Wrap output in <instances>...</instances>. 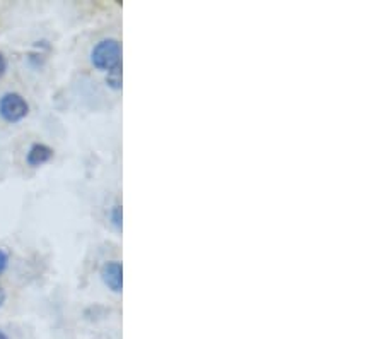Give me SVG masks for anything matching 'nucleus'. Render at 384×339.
I'll list each match as a JSON object with an SVG mask.
<instances>
[{
  "mask_svg": "<svg viewBox=\"0 0 384 339\" xmlns=\"http://www.w3.org/2000/svg\"><path fill=\"white\" fill-rule=\"evenodd\" d=\"M91 62L98 71L110 72L121 65V45L118 40L105 38L91 50Z\"/></svg>",
  "mask_w": 384,
  "mask_h": 339,
  "instance_id": "nucleus-1",
  "label": "nucleus"
},
{
  "mask_svg": "<svg viewBox=\"0 0 384 339\" xmlns=\"http://www.w3.org/2000/svg\"><path fill=\"white\" fill-rule=\"evenodd\" d=\"M31 112L29 101L17 91H7L0 97V119L6 124H19Z\"/></svg>",
  "mask_w": 384,
  "mask_h": 339,
  "instance_id": "nucleus-2",
  "label": "nucleus"
},
{
  "mask_svg": "<svg viewBox=\"0 0 384 339\" xmlns=\"http://www.w3.org/2000/svg\"><path fill=\"white\" fill-rule=\"evenodd\" d=\"M55 156V149L45 142H35L29 146L28 153H26V165L31 168H40L43 165L50 163Z\"/></svg>",
  "mask_w": 384,
  "mask_h": 339,
  "instance_id": "nucleus-3",
  "label": "nucleus"
},
{
  "mask_svg": "<svg viewBox=\"0 0 384 339\" xmlns=\"http://www.w3.org/2000/svg\"><path fill=\"white\" fill-rule=\"evenodd\" d=\"M101 279L113 293H120L123 288V267L118 261H108L101 267Z\"/></svg>",
  "mask_w": 384,
  "mask_h": 339,
  "instance_id": "nucleus-4",
  "label": "nucleus"
},
{
  "mask_svg": "<svg viewBox=\"0 0 384 339\" xmlns=\"http://www.w3.org/2000/svg\"><path fill=\"white\" fill-rule=\"evenodd\" d=\"M121 83H123V76H121V65L113 69V71L106 72V84L114 91L121 90Z\"/></svg>",
  "mask_w": 384,
  "mask_h": 339,
  "instance_id": "nucleus-5",
  "label": "nucleus"
},
{
  "mask_svg": "<svg viewBox=\"0 0 384 339\" xmlns=\"http://www.w3.org/2000/svg\"><path fill=\"white\" fill-rule=\"evenodd\" d=\"M108 218H110V223L113 224L116 230H121V221H123V213H121V206L120 204H114L112 209H110L108 213Z\"/></svg>",
  "mask_w": 384,
  "mask_h": 339,
  "instance_id": "nucleus-6",
  "label": "nucleus"
},
{
  "mask_svg": "<svg viewBox=\"0 0 384 339\" xmlns=\"http://www.w3.org/2000/svg\"><path fill=\"white\" fill-rule=\"evenodd\" d=\"M7 267H9V254L0 247V276L6 274Z\"/></svg>",
  "mask_w": 384,
  "mask_h": 339,
  "instance_id": "nucleus-7",
  "label": "nucleus"
},
{
  "mask_svg": "<svg viewBox=\"0 0 384 339\" xmlns=\"http://www.w3.org/2000/svg\"><path fill=\"white\" fill-rule=\"evenodd\" d=\"M7 71H9V60H7L3 51H0V81L3 79V76H6Z\"/></svg>",
  "mask_w": 384,
  "mask_h": 339,
  "instance_id": "nucleus-8",
  "label": "nucleus"
},
{
  "mask_svg": "<svg viewBox=\"0 0 384 339\" xmlns=\"http://www.w3.org/2000/svg\"><path fill=\"white\" fill-rule=\"evenodd\" d=\"M6 301H7V291L3 290V286H0V311L3 308Z\"/></svg>",
  "mask_w": 384,
  "mask_h": 339,
  "instance_id": "nucleus-9",
  "label": "nucleus"
},
{
  "mask_svg": "<svg viewBox=\"0 0 384 339\" xmlns=\"http://www.w3.org/2000/svg\"><path fill=\"white\" fill-rule=\"evenodd\" d=\"M0 339H10V338H9V334L6 333V331L0 329Z\"/></svg>",
  "mask_w": 384,
  "mask_h": 339,
  "instance_id": "nucleus-10",
  "label": "nucleus"
}]
</instances>
